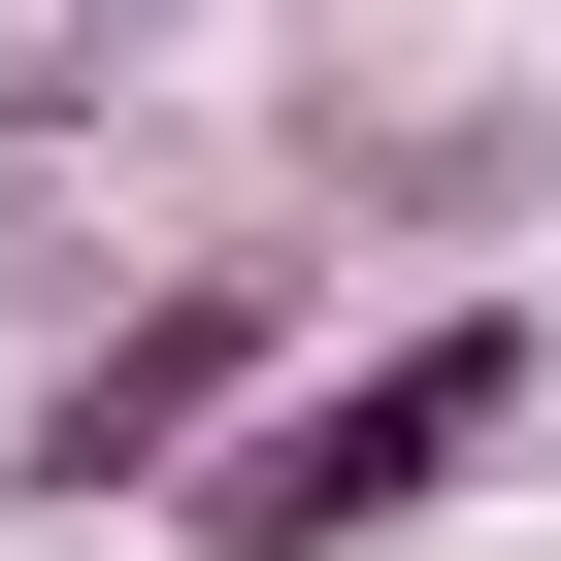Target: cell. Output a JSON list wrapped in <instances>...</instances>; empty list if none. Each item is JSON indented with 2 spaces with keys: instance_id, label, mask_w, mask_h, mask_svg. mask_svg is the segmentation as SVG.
<instances>
[{
  "instance_id": "cell-1",
  "label": "cell",
  "mask_w": 561,
  "mask_h": 561,
  "mask_svg": "<svg viewBox=\"0 0 561 561\" xmlns=\"http://www.w3.org/2000/svg\"><path fill=\"white\" fill-rule=\"evenodd\" d=\"M495 430H528V331H495V298H430V331H364V364H264V397L198 430V495H165V528H198V561H364V528H430Z\"/></svg>"
},
{
  "instance_id": "cell-2",
  "label": "cell",
  "mask_w": 561,
  "mask_h": 561,
  "mask_svg": "<svg viewBox=\"0 0 561 561\" xmlns=\"http://www.w3.org/2000/svg\"><path fill=\"white\" fill-rule=\"evenodd\" d=\"M264 397V298H165V331H100L67 364V430H34V495H198V430Z\"/></svg>"
}]
</instances>
